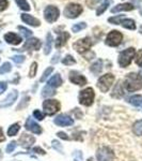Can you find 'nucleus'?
<instances>
[{"label": "nucleus", "instance_id": "nucleus-1", "mask_svg": "<svg viewBox=\"0 0 142 161\" xmlns=\"http://www.w3.org/2000/svg\"><path fill=\"white\" fill-rule=\"evenodd\" d=\"M124 87L127 92H133L142 88V77L137 73H128L124 80Z\"/></svg>", "mask_w": 142, "mask_h": 161}, {"label": "nucleus", "instance_id": "nucleus-2", "mask_svg": "<svg viewBox=\"0 0 142 161\" xmlns=\"http://www.w3.org/2000/svg\"><path fill=\"white\" fill-rule=\"evenodd\" d=\"M135 55H136V50L134 47H129V48H127V50L121 52L120 55H119V59H118V62H119V64H120V67L126 68V67L129 66Z\"/></svg>", "mask_w": 142, "mask_h": 161}, {"label": "nucleus", "instance_id": "nucleus-3", "mask_svg": "<svg viewBox=\"0 0 142 161\" xmlns=\"http://www.w3.org/2000/svg\"><path fill=\"white\" fill-rule=\"evenodd\" d=\"M94 98H95V92L94 89L92 87H88L86 89L81 90L80 93H79V103L84 106H90L93 104L94 102Z\"/></svg>", "mask_w": 142, "mask_h": 161}, {"label": "nucleus", "instance_id": "nucleus-4", "mask_svg": "<svg viewBox=\"0 0 142 161\" xmlns=\"http://www.w3.org/2000/svg\"><path fill=\"white\" fill-rule=\"evenodd\" d=\"M114 80H115L114 75L111 73L102 75V76L99 77V80H97V87L99 88V90L102 92H107L108 90L111 88Z\"/></svg>", "mask_w": 142, "mask_h": 161}, {"label": "nucleus", "instance_id": "nucleus-5", "mask_svg": "<svg viewBox=\"0 0 142 161\" xmlns=\"http://www.w3.org/2000/svg\"><path fill=\"white\" fill-rule=\"evenodd\" d=\"M60 103L59 101L53 99H47L43 102V110L47 115L53 116L55 115L58 111H60Z\"/></svg>", "mask_w": 142, "mask_h": 161}, {"label": "nucleus", "instance_id": "nucleus-6", "mask_svg": "<svg viewBox=\"0 0 142 161\" xmlns=\"http://www.w3.org/2000/svg\"><path fill=\"white\" fill-rule=\"evenodd\" d=\"M82 7L78 3H68L64 9V16L68 19H76L82 13Z\"/></svg>", "mask_w": 142, "mask_h": 161}, {"label": "nucleus", "instance_id": "nucleus-7", "mask_svg": "<svg viewBox=\"0 0 142 161\" xmlns=\"http://www.w3.org/2000/svg\"><path fill=\"white\" fill-rule=\"evenodd\" d=\"M91 46H92L91 39L88 38V37L80 39V40L76 41V42L73 44L74 50L79 54H84L86 52H89V50L91 48Z\"/></svg>", "mask_w": 142, "mask_h": 161}, {"label": "nucleus", "instance_id": "nucleus-8", "mask_svg": "<svg viewBox=\"0 0 142 161\" xmlns=\"http://www.w3.org/2000/svg\"><path fill=\"white\" fill-rule=\"evenodd\" d=\"M123 40V35L118 30H112L111 32L108 33L107 38H106V44L111 47H115L121 44Z\"/></svg>", "mask_w": 142, "mask_h": 161}, {"label": "nucleus", "instance_id": "nucleus-9", "mask_svg": "<svg viewBox=\"0 0 142 161\" xmlns=\"http://www.w3.org/2000/svg\"><path fill=\"white\" fill-rule=\"evenodd\" d=\"M96 158L99 161H113V159H114V153H113L112 149H110L107 146L100 147L99 149H97Z\"/></svg>", "mask_w": 142, "mask_h": 161}, {"label": "nucleus", "instance_id": "nucleus-10", "mask_svg": "<svg viewBox=\"0 0 142 161\" xmlns=\"http://www.w3.org/2000/svg\"><path fill=\"white\" fill-rule=\"evenodd\" d=\"M59 15H60V11L55 6H48L44 10V17L48 23H55L59 19Z\"/></svg>", "mask_w": 142, "mask_h": 161}, {"label": "nucleus", "instance_id": "nucleus-11", "mask_svg": "<svg viewBox=\"0 0 142 161\" xmlns=\"http://www.w3.org/2000/svg\"><path fill=\"white\" fill-rule=\"evenodd\" d=\"M69 80L73 84L79 85V86H84L87 84V79L82 74H80L77 71H71L69 72Z\"/></svg>", "mask_w": 142, "mask_h": 161}, {"label": "nucleus", "instance_id": "nucleus-12", "mask_svg": "<svg viewBox=\"0 0 142 161\" xmlns=\"http://www.w3.org/2000/svg\"><path fill=\"white\" fill-rule=\"evenodd\" d=\"M53 123H55L57 126H60V127H68L74 125V120L73 118H71L68 115H59L53 119Z\"/></svg>", "mask_w": 142, "mask_h": 161}, {"label": "nucleus", "instance_id": "nucleus-13", "mask_svg": "<svg viewBox=\"0 0 142 161\" xmlns=\"http://www.w3.org/2000/svg\"><path fill=\"white\" fill-rule=\"evenodd\" d=\"M18 142H19L20 146L24 147V148H30V147L34 144L35 139H34V136H30V134L23 133L19 137Z\"/></svg>", "mask_w": 142, "mask_h": 161}, {"label": "nucleus", "instance_id": "nucleus-14", "mask_svg": "<svg viewBox=\"0 0 142 161\" xmlns=\"http://www.w3.org/2000/svg\"><path fill=\"white\" fill-rule=\"evenodd\" d=\"M41 41L38 40L37 38H31L27 42L25 43L24 45V50H27V51H38L41 48Z\"/></svg>", "mask_w": 142, "mask_h": 161}, {"label": "nucleus", "instance_id": "nucleus-15", "mask_svg": "<svg viewBox=\"0 0 142 161\" xmlns=\"http://www.w3.org/2000/svg\"><path fill=\"white\" fill-rule=\"evenodd\" d=\"M25 127H26V129H27L28 131L32 132V133H35V134H41V133H42V128L40 127V125H38L31 117L27 119Z\"/></svg>", "mask_w": 142, "mask_h": 161}, {"label": "nucleus", "instance_id": "nucleus-16", "mask_svg": "<svg viewBox=\"0 0 142 161\" xmlns=\"http://www.w3.org/2000/svg\"><path fill=\"white\" fill-rule=\"evenodd\" d=\"M17 97H18V92H17V90H13L12 92H10L9 95H8V97L6 98V99L1 102V104H0V108L11 106L13 103H14V101H16Z\"/></svg>", "mask_w": 142, "mask_h": 161}, {"label": "nucleus", "instance_id": "nucleus-17", "mask_svg": "<svg viewBox=\"0 0 142 161\" xmlns=\"http://www.w3.org/2000/svg\"><path fill=\"white\" fill-rule=\"evenodd\" d=\"M4 40H6L7 43L12 44V45H18V44H20V42H22V38L14 32L6 33V35H4Z\"/></svg>", "mask_w": 142, "mask_h": 161}, {"label": "nucleus", "instance_id": "nucleus-18", "mask_svg": "<svg viewBox=\"0 0 142 161\" xmlns=\"http://www.w3.org/2000/svg\"><path fill=\"white\" fill-rule=\"evenodd\" d=\"M20 19H22L23 22L26 23V24L33 26V27H38V26L41 25L40 19H35L34 16H32V15H30V14H22Z\"/></svg>", "mask_w": 142, "mask_h": 161}, {"label": "nucleus", "instance_id": "nucleus-19", "mask_svg": "<svg viewBox=\"0 0 142 161\" xmlns=\"http://www.w3.org/2000/svg\"><path fill=\"white\" fill-rule=\"evenodd\" d=\"M68 39H69V33L68 32H66V31L60 32V33H59V37L57 38V40H56V47L57 48L62 47L64 44L68 42Z\"/></svg>", "mask_w": 142, "mask_h": 161}, {"label": "nucleus", "instance_id": "nucleus-20", "mask_svg": "<svg viewBox=\"0 0 142 161\" xmlns=\"http://www.w3.org/2000/svg\"><path fill=\"white\" fill-rule=\"evenodd\" d=\"M135 9V7L133 6L131 3H121V4H118L115 6L114 8L111 9V12L112 13H117V12H121V11H133Z\"/></svg>", "mask_w": 142, "mask_h": 161}, {"label": "nucleus", "instance_id": "nucleus-21", "mask_svg": "<svg viewBox=\"0 0 142 161\" xmlns=\"http://www.w3.org/2000/svg\"><path fill=\"white\" fill-rule=\"evenodd\" d=\"M62 83H63V80H62L60 74H56L53 75L51 79L48 80V85H49L50 87L53 88H57V87H60L62 85Z\"/></svg>", "mask_w": 142, "mask_h": 161}, {"label": "nucleus", "instance_id": "nucleus-22", "mask_svg": "<svg viewBox=\"0 0 142 161\" xmlns=\"http://www.w3.org/2000/svg\"><path fill=\"white\" fill-rule=\"evenodd\" d=\"M102 70H103V60H100V59L95 61L94 64L90 67V71L95 75H99L100 72H102Z\"/></svg>", "mask_w": 142, "mask_h": 161}, {"label": "nucleus", "instance_id": "nucleus-23", "mask_svg": "<svg viewBox=\"0 0 142 161\" xmlns=\"http://www.w3.org/2000/svg\"><path fill=\"white\" fill-rule=\"evenodd\" d=\"M111 96L113 98H117V99H120V98H122L124 96V90L122 88V85H121V82H118V84L115 85Z\"/></svg>", "mask_w": 142, "mask_h": 161}, {"label": "nucleus", "instance_id": "nucleus-24", "mask_svg": "<svg viewBox=\"0 0 142 161\" xmlns=\"http://www.w3.org/2000/svg\"><path fill=\"white\" fill-rule=\"evenodd\" d=\"M128 102H129L131 105L137 106V108H142V96L141 95L131 96L129 99H128Z\"/></svg>", "mask_w": 142, "mask_h": 161}, {"label": "nucleus", "instance_id": "nucleus-25", "mask_svg": "<svg viewBox=\"0 0 142 161\" xmlns=\"http://www.w3.org/2000/svg\"><path fill=\"white\" fill-rule=\"evenodd\" d=\"M51 43H53V36H51L50 32L47 33L46 36V42H45V46H44V54L45 55H48L51 51Z\"/></svg>", "mask_w": 142, "mask_h": 161}, {"label": "nucleus", "instance_id": "nucleus-26", "mask_svg": "<svg viewBox=\"0 0 142 161\" xmlns=\"http://www.w3.org/2000/svg\"><path fill=\"white\" fill-rule=\"evenodd\" d=\"M121 25L123 26L124 28L126 29H129V30H135L136 29V23L135 20L130 19H125L121 22Z\"/></svg>", "mask_w": 142, "mask_h": 161}, {"label": "nucleus", "instance_id": "nucleus-27", "mask_svg": "<svg viewBox=\"0 0 142 161\" xmlns=\"http://www.w3.org/2000/svg\"><path fill=\"white\" fill-rule=\"evenodd\" d=\"M56 95V90L55 88L50 87L49 85H47V86H45L43 88L42 90V96L44 98H47V97H53V96Z\"/></svg>", "mask_w": 142, "mask_h": 161}, {"label": "nucleus", "instance_id": "nucleus-28", "mask_svg": "<svg viewBox=\"0 0 142 161\" xmlns=\"http://www.w3.org/2000/svg\"><path fill=\"white\" fill-rule=\"evenodd\" d=\"M111 2H112V0H105V1L103 2V3L99 6V9H97L96 15H99H99H102L103 13H104L106 10L108 9V7H109L110 4H111Z\"/></svg>", "mask_w": 142, "mask_h": 161}, {"label": "nucleus", "instance_id": "nucleus-29", "mask_svg": "<svg viewBox=\"0 0 142 161\" xmlns=\"http://www.w3.org/2000/svg\"><path fill=\"white\" fill-rule=\"evenodd\" d=\"M133 132L138 136H142V119L137 120L133 126Z\"/></svg>", "mask_w": 142, "mask_h": 161}, {"label": "nucleus", "instance_id": "nucleus-30", "mask_svg": "<svg viewBox=\"0 0 142 161\" xmlns=\"http://www.w3.org/2000/svg\"><path fill=\"white\" fill-rule=\"evenodd\" d=\"M20 129V126L19 124H13L12 126H10V128L8 129V136H14L18 133Z\"/></svg>", "mask_w": 142, "mask_h": 161}, {"label": "nucleus", "instance_id": "nucleus-31", "mask_svg": "<svg viewBox=\"0 0 142 161\" xmlns=\"http://www.w3.org/2000/svg\"><path fill=\"white\" fill-rule=\"evenodd\" d=\"M17 3V6L19 7V9L24 10V11H30V6L27 2V0H15Z\"/></svg>", "mask_w": 142, "mask_h": 161}, {"label": "nucleus", "instance_id": "nucleus-32", "mask_svg": "<svg viewBox=\"0 0 142 161\" xmlns=\"http://www.w3.org/2000/svg\"><path fill=\"white\" fill-rule=\"evenodd\" d=\"M62 64H65V66H72V64H76V60L74 59V57H72L71 55H68L62 59Z\"/></svg>", "mask_w": 142, "mask_h": 161}, {"label": "nucleus", "instance_id": "nucleus-33", "mask_svg": "<svg viewBox=\"0 0 142 161\" xmlns=\"http://www.w3.org/2000/svg\"><path fill=\"white\" fill-rule=\"evenodd\" d=\"M12 70V66L10 62H4L1 67H0V74H4V73H9Z\"/></svg>", "mask_w": 142, "mask_h": 161}, {"label": "nucleus", "instance_id": "nucleus-34", "mask_svg": "<svg viewBox=\"0 0 142 161\" xmlns=\"http://www.w3.org/2000/svg\"><path fill=\"white\" fill-rule=\"evenodd\" d=\"M53 71V67H49V68H47L45 70V71H44V73H43V75H42V77H41L40 79V82H45L46 80H47V77L49 76V75L51 74V72Z\"/></svg>", "mask_w": 142, "mask_h": 161}, {"label": "nucleus", "instance_id": "nucleus-35", "mask_svg": "<svg viewBox=\"0 0 142 161\" xmlns=\"http://www.w3.org/2000/svg\"><path fill=\"white\" fill-rule=\"evenodd\" d=\"M18 30L22 31V33L24 35V37L27 38V39H29L31 36H32V31L27 29V28H25V27H23V26H18Z\"/></svg>", "mask_w": 142, "mask_h": 161}, {"label": "nucleus", "instance_id": "nucleus-36", "mask_svg": "<svg viewBox=\"0 0 142 161\" xmlns=\"http://www.w3.org/2000/svg\"><path fill=\"white\" fill-rule=\"evenodd\" d=\"M86 27H87L86 23H78V24H75L73 27H72V30H73L74 32H78V31L84 29Z\"/></svg>", "mask_w": 142, "mask_h": 161}, {"label": "nucleus", "instance_id": "nucleus-37", "mask_svg": "<svg viewBox=\"0 0 142 161\" xmlns=\"http://www.w3.org/2000/svg\"><path fill=\"white\" fill-rule=\"evenodd\" d=\"M124 19L122 15H119V16H114V17H110L109 19H108V22L111 23V24H114V25H118V24H121V22H122Z\"/></svg>", "mask_w": 142, "mask_h": 161}, {"label": "nucleus", "instance_id": "nucleus-38", "mask_svg": "<svg viewBox=\"0 0 142 161\" xmlns=\"http://www.w3.org/2000/svg\"><path fill=\"white\" fill-rule=\"evenodd\" d=\"M37 70H38V64L37 62H32L30 67V71H29V76L30 77H34L37 74Z\"/></svg>", "mask_w": 142, "mask_h": 161}, {"label": "nucleus", "instance_id": "nucleus-39", "mask_svg": "<svg viewBox=\"0 0 142 161\" xmlns=\"http://www.w3.org/2000/svg\"><path fill=\"white\" fill-rule=\"evenodd\" d=\"M33 116H34V118H37L38 120H43L44 117H45V114L38 110H35L33 112Z\"/></svg>", "mask_w": 142, "mask_h": 161}, {"label": "nucleus", "instance_id": "nucleus-40", "mask_svg": "<svg viewBox=\"0 0 142 161\" xmlns=\"http://www.w3.org/2000/svg\"><path fill=\"white\" fill-rule=\"evenodd\" d=\"M12 60L15 62V64H23L25 61V57L23 55H16L12 57Z\"/></svg>", "mask_w": 142, "mask_h": 161}, {"label": "nucleus", "instance_id": "nucleus-41", "mask_svg": "<svg viewBox=\"0 0 142 161\" xmlns=\"http://www.w3.org/2000/svg\"><path fill=\"white\" fill-rule=\"evenodd\" d=\"M16 146H17L16 142H15V141H12V142L10 143V144L7 146V153H12L13 150L16 148Z\"/></svg>", "mask_w": 142, "mask_h": 161}, {"label": "nucleus", "instance_id": "nucleus-42", "mask_svg": "<svg viewBox=\"0 0 142 161\" xmlns=\"http://www.w3.org/2000/svg\"><path fill=\"white\" fill-rule=\"evenodd\" d=\"M8 6H9L8 0H0V12L4 11L8 8Z\"/></svg>", "mask_w": 142, "mask_h": 161}, {"label": "nucleus", "instance_id": "nucleus-43", "mask_svg": "<svg viewBox=\"0 0 142 161\" xmlns=\"http://www.w3.org/2000/svg\"><path fill=\"white\" fill-rule=\"evenodd\" d=\"M22 101L23 102H20V104L17 106V110H20L22 108H25V106L28 104V102H29V97H25Z\"/></svg>", "mask_w": 142, "mask_h": 161}, {"label": "nucleus", "instance_id": "nucleus-44", "mask_svg": "<svg viewBox=\"0 0 142 161\" xmlns=\"http://www.w3.org/2000/svg\"><path fill=\"white\" fill-rule=\"evenodd\" d=\"M136 64H138V66L142 67V51L139 52L138 55H137V58H136Z\"/></svg>", "mask_w": 142, "mask_h": 161}, {"label": "nucleus", "instance_id": "nucleus-45", "mask_svg": "<svg viewBox=\"0 0 142 161\" xmlns=\"http://www.w3.org/2000/svg\"><path fill=\"white\" fill-rule=\"evenodd\" d=\"M53 147L55 149H58L59 152L61 153V154H63V153H62V146L60 145V143L59 142H57V141H53Z\"/></svg>", "mask_w": 142, "mask_h": 161}, {"label": "nucleus", "instance_id": "nucleus-46", "mask_svg": "<svg viewBox=\"0 0 142 161\" xmlns=\"http://www.w3.org/2000/svg\"><path fill=\"white\" fill-rule=\"evenodd\" d=\"M7 88H8V85L6 82H0V95L6 92Z\"/></svg>", "mask_w": 142, "mask_h": 161}, {"label": "nucleus", "instance_id": "nucleus-47", "mask_svg": "<svg viewBox=\"0 0 142 161\" xmlns=\"http://www.w3.org/2000/svg\"><path fill=\"white\" fill-rule=\"evenodd\" d=\"M33 153H37V154H41V155H45L46 152L44 149H42L41 147H34V148L32 149Z\"/></svg>", "mask_w": 142, "mask_h": 161}, {"label": "nucleus", "instance_id": "nucleus-48", "mask_svg": "<svg viewBox=\"0 0 142 161\" xmlns=\"http://www.w3.org/2000/svg\"><path fill=\"white\" fill-rule=\"evenodd\" d=\"M57 136L60 137V139L66 140V141H68V140H69V136L66 133H64V132H58V134H57Z\"/></svg>", "mask_w": 142, "mask_h": 161}, {"label": "nucleus", "instance_id": "nucleus-49", "mask_svg": "<svg viewBox=\"0 0 142 161\" xmlns=\"http://www.w3.org/2000/svg\"><path fill=\"white\" fill-rule=\"evenodd\" d=\"M6 140V136L3 134V131H2V128L0 127V142H3Z\"/></svg>", "mask_w": 142, "mask_h": 161}, {"label": "nucleus", "instance_id": "nucleus-50", "mask_svg": "<svg viewBox=\"0 0 142 161\" xmlns=\"http://www.w3.org/2000/svg\"><path fill=\"white\" fill-rule=\"evenodd\" d=\"M60 56V54H56L55 56H53V60H51V62H53L55 64L56 61H58V57Z\"/></svg>", "mask_w": 142, "mask_h": 161}, {"label": "nucleus", "instance_id": "nucleus-51", "mask_svg": "<svg viewBox=\"0 0 142 161\" xmlns=\"http://www.w3.org/2000/svg\"><path fill=\"white\" fill-rule=\"evenodd\" d=\"M1 158H2V153H1V150H0V160H1Z\"/></svg>", "mask_w": 142, "mask_h": 161}, {"label": "nucleus", "instance_id": "nucleus-52", "mask_svg": "<svg viewBox=\"0 0 142 161\" xmlns=\"http://www.w3.org/2000/svg\"><path fill=\"white\" fill-rule=\"evenodd\" d=\"M140 76L142 77V70H141V71H140Z\"/></svg>", "mask_w": 142, "mask_h": 161}, {"label": "nucleus", "instance_id": "nucleus-53", "mask_svg": "<svg viewBox=\"0 0 142 161\" xmlns=\"http://www.w3.org/2000/svg\"><path fill=\"white\" fill-rule=\"evenodd\" d=\"M141 13H142V9H141Z\"/></svg>", "mask_w": 142, "mask_h": 161}]
</instances>
